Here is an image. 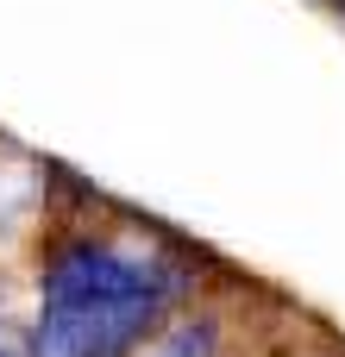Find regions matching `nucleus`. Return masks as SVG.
<instances>
[{"mask_svg":"<svg viewBox=\"0 0 345 357\" xmlns=\"http://www.w3.org/2000/svg\"><path fill=\"white\" fill-rule=\"evenodd\" d=\"M145 289H157V276L107 245H69L44 270V301H113V295H145Z\"/></svg>","mask_w":345,"mask_h":357,"instance_id":"2","label":"nucleus"},{"mask_svg":"<svg viewBox=\"0 0 345 357\" xmlns=\"http://www.w3.org/2000/svg\"><path fill=\"white\" fill-rule=\"evenodd\" d=\"M0 357H19V339H13L6 326H0Z\"/></svg>","mask_w":345,"mask_h":357,"instance_id":"4","label":"nucleus"},{"mask_svg":"<svg viewBox=\"0 0 345 357\" xmlns=\"http://www.w3.org/2000/svg\"><path fill=\"white\" fill-rule=\"evenodd\" d=\"M163 295H113V301H44L31 357H119L157 326Z\"/></svg>","mask_w":345,"mask_h":357,"instance_id":"1","label":"nucleus"},{"mask_svg":"<svg viewBox=\"0 0 345 357\" xmlns=\"http://www.w3.org/2000/svg\"><path fill=\"white\" fill-rule=\"evenodd\" d=\"M207 351H214V326H207V320H201V326H182V333L163 345V357H207Z\"/></svg>","mask_w":345,"mask_h":357,"instance_id":"3","label":"nucleus"}]
</instances>
